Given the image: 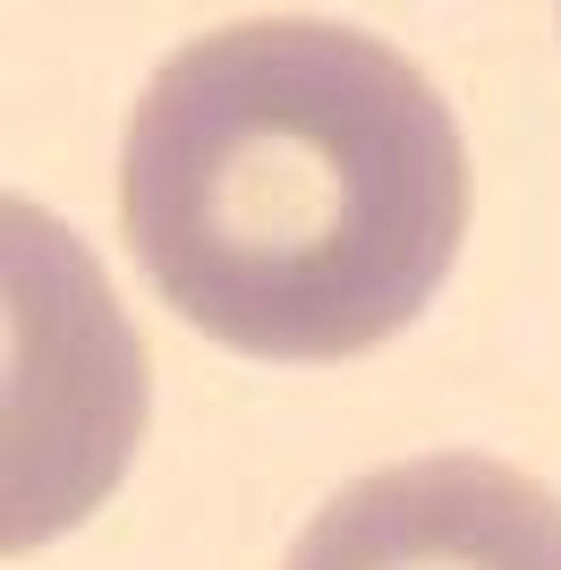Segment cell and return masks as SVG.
Here are the masks:
<instances>
[{
	"label": "cell",
	"mask_w": 561,
	"mask_h": 570,
	"mask_svg": "<svg viewBox=\"0 0 561 570\" xmlns=\"http://www.w3.org/2000/svg\"><path fill=\"white\" fill-rule=\"evenodd\" d=\"M119 230L179 324L332 366L417 324L468 230V145L434 77L341 18H230L128 111Z\"/></svg>",
	"instance_id": "1"
},
{
	"label": "cell",
	"mask_w": 561,
	"mask_h": 570,
	"mask_svg": "<svg viewBox=\"0 0 561 570\" xmlns=\"http://www.w3.org/2000/svg\"><path fill=\"white\" fill-rule=\"evenodd\" d=\"M280 570H561V494L485 452H417L341 485Z\"/></svg>",
	"instance_id": "2"
}]
</instances>
